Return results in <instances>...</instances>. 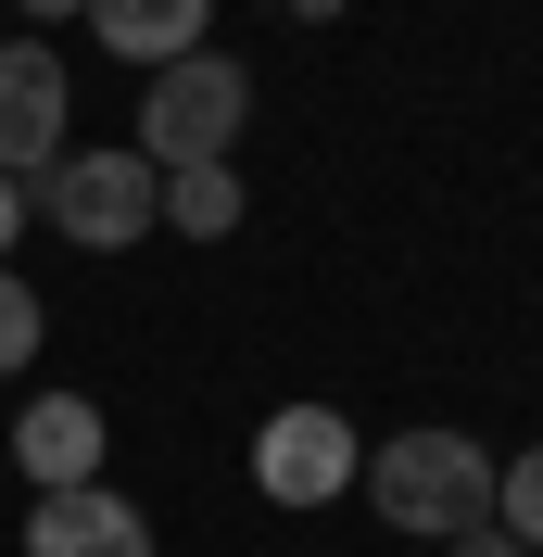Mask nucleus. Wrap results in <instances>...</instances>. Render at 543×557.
I'll return each mask as SVG.
<instances>
[{"mask_svg":"<svg viewBox=\"0 0 543 557\" xmlns=\"http://www.w3.org/2000/svg\"><path fill=\"white\" fill-rule=\"evenodd\" d=\"M102 406L89 393H38L26 418H13V469H26L38 494H76V482H102Z\"/></svg>","mask_w":543,"mask_h":557,"instance_id":"obj_7","label":"nucleus"},{"mask_svg":"<svg viewBox=\"0 0 543 557\" xmlns=\"http://www.w3.org/2000/svg\"><path fill=\"white\" fill-rule=\"evenodd\" d=\"M26 242V177H0V253Z\"/></svg>","mask_w":543,"mask_h":557,"instance_id":"obj_12","label":"nucleus"},{"mask_svg":"<svg viewBox=\"0 0 543 557\" xmlns=\"http://www.w3.org/2000/svg\"><path fill=\"white\" fill-rule=\"evenodd\" d=\"M354 469H367V431L341 406H266V431H253V494L266 507H341Z\"/></svg>","mask_w":543,"mask_h":557,"instance_id":"obj_4","label":"nucleus"},{"mask_svg":"<svg viewBox=\"0 0 543 557\" xmlns=\"http://www.w3.org/2000/svg\"><path fill=\"white\" fill-rule=\"evenodd\" d=\"M51 152H64V51L0 38V177H38Z\"/></svg>","mask_w":543,"mask_h":557,"instance_id":"obj_5","label":"nucleus"},{"mask_svg":"<svg viewBox=\"0 0 543 557\" xmlns=\"http://www.w3.org/2000/svg\"><path fill=\"white\" fill-rule=\"evenodd\" d=\"M493 532L543 557V444H518L506 469H493Z\"/></svg>","mask_w":543,"mask_h":557,"instance_id":"obj_10","label":"nucleus"},{"mask_svg":"<svg viewBox=\"0 0 543 557\" xmlns=\"http://www.w3.org/2000/svg\"><path fill=\"white\" fill-rule=\"evenodd\" d=\"M89 38H102L114 64H177V51H203L215 38V0H89Z\"/></svg>","mask_w":543,"mask_h":557,"instance_id":"obj_8","label":"nucleus"},{"mask_svg":"<svg viewBox=\"0 0 543 557\" xmlns=\"http://www.w3.org/2000/svg\"><path fill=\"white\" fill-rule=\"evenodd\" d=\"M26 13H38V26H64V13H89V0H26Z\"/></svg>","mask_w":543,"mask_h":557,"instance_id":"obj_14","label":"nucleus"},{"mask_svg":"<svg viewBox=\"0 0 543 557\" xmlns=\"http://www.w3.org/2000/svg\"><path fill=\"white\" fill-rule=\"evenodd\" d=\"M253 127V76L228 64V51H177V64H152V89H139V152L152 165H228V139Z\"/></svg>","mask_w":543,"mask_h":557,"instance_id":"obj_3","label":"nucleus"},{"mask_svg":"<svg viewBox=\"0 0 543 557\" xmlns=\"http://www.w3.org/2000/svg\"><path fill=\"white\" fill-rule=\"evenodd\" d=\"M405 557H430V545H405Z\"/></svg>","mask_w":543,"mask_h":557,"instance_id":"obj_15","label":"nucleus"},{"mask_svg":"<svg viewBox=\"0 0 543 557\" xmlns=\"http://www.w3.org/2000/svg\"><path fill=\"white\" fill-rule=\"evenodd\" d=\"M26 557H152V520L114 482H76V494H38L26 507Z\"/></svg>","mask_w":543,"mask_h":557,"instance_id":"obj_6","label":"nucleus"},{"mask_svg":"<svg viewBox=\"0 0 543 557\" xmlns=\"http://www.w3.org/2000/svg\"><path fill=\"white\" fill-rule=\"evenodd\" d=\"M354 494H367V507L405 532V545H455V532L493 520V444L442 431V418H430V431H392V444H367Z\"/></svg>","mask_w":543,"mask_h":557,"instance_id":"obj_1","label":"nucleus"},{"mask_svg":"<svg viewBox=\"0 0 543 557\" xmlns=\"http://www.w3.org/2000/svg\"><path fill=\"white\" fill-rule=\"evenodd\" d=\"M38 343H51V317H38V292H26V278L0 267V368H26Z\"/></svg>","mask_w":543,"mask_h":557,"instance_id":"obj_11","label":"nucleus"},{"mask_svg":"<svg viewBox=\"0 0 543 557\" xmlns=\"http://www.w3.org/2000/svg\"><path fill=\"white\" fill-rule=\"evenodd\" d=\"M455 557H531V545H506V532L480 520V532H455Z\"/></svg>","mask_w":543,"mask_h":557,"instance_id":"obj_13","label":"nucleus"},{"mask_svg":"<svg viewBox=\"0 0 543 557\" xmlns=\"http://www.w3.org/2000/svg\"><path fill=\"white\" fill-rule=\"evenodd\" d=\"M26 203H51V228L89 253H127L165 228V165L139 152V139H102V152H51V165L26 177Z\"/></svg>","mask_w":543,"mask_h":557,"instance_id":"obj_2","label":"nucleus"},{"mask_svg":"<svg viewBox=\"0 0 543 557\" xmlns=\"http://www.w3.org/2000/svg\"><path fill=\"white\" fill-rule=\"evenodd\" d=\"M240 215H253L240 165H177V177H165V228H177V242H228Z\"/></svg>","mask_w":543,"mask_h":557,"instance_id":"obj_9","label":"nucleus"}]
</instances>
